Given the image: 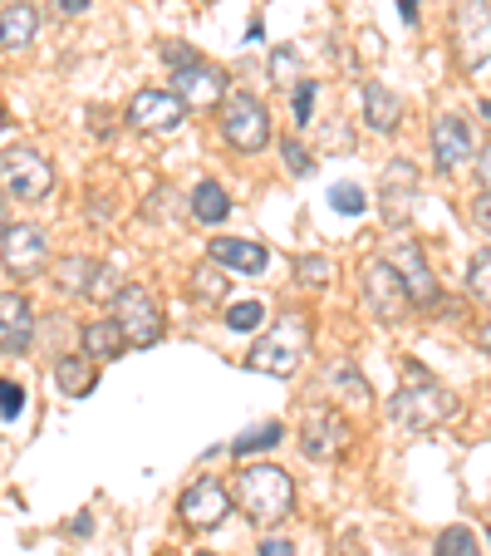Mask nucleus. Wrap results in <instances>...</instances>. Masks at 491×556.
I'll return each mask as SVG.
<instances>
[{
	"mask_svg": "<svg viewBox=\"0 0 491 556\" xmlns=\"http://www.w3.org/2000/svg\"><path fill=\"white\" fill-rule=\"evenodd\" d=\"M438 556H477V546H471V532L467 527H452V532L438 536Z\"/></svg>",
	"mask_w": 491,
	"mask_h": 556,
	"instance_id": "c85d7f7f",
	"label": "nucleus"
},
{
	"mask_svg": "<svg viewBox=\"0 0 491 556\" xmlns=\"http://www.w3.org/2000/svg\"><path fill=\"white\" fill-rule=\"evenodd\" d=\"M295 124H310V114H314V85L310 79H300V85H295Z\"/></svg>",
	"mask_w": 491,
	"mask_h": 556,
	"instance_id": "72a5a7b5",
	"label": "nucleus"
},
{
	"mask_svg": "<svg viewBox=\"0 0 491 556\" xmlns=\"http://www.w3.org/2000/svg\"><path fill=\"white\" fill-rule=\"evenodd\" d=\"M21 409H25V389L15 384V379H0V414H5V419H15Z\"/></svg>",
	"mask_w": 491,
	"mask_h": 556,
	"instance_id": "2f4dec72",
	"label": "nucleus"
},
{
	"mask_svg": "<svg viewBox=\"0 0 491 556\" xmlns=\"http://www.w3.org/2000/svg\"><path fill=\"white\" fill-rule=\"evenodd\" d=\"M94 276H99V262H89V256H64V262L54 266V286H60L64 295H89Z\"/></svg>",
	"mask_w": 491,
	"mask_h": 556,
	"instance_id": "5701e85b",
	"label": "nucleus"
},
{
	"mask_svg": "<svg viewBox=\"0 0 491 556\" xmlns=\"http://www.w3.org/2000/svg\"><path fill=\"white\" fill-rule=\"evenodd\" d=\"M481 350H491V326H487V330H481Z\"/></svg>",
	"mask_w": 491,
	"mask_h": 556,
	"instance_id": "79ce46f5",
	"label": "nucleus"
},
{
	"mask_svg": "<svg viewBox=\"0 0 491 556\" xmlns=\"http://www.w3.org/2000/svg\"><path fill=\"white\" fill-rule=\"evenodd\" d=\"M54 188V168L50 157L35 153V148H11V153L0 157V192L15 202H40L50 198Z\"/></svg>",
	"mask_w": 491,
	"mask_h": 556,
	"instance_id": "423d86ee",
	"label": "nucleus"
},
{
	"mask_svg": "<svg viewBox=\"0 0 491 556\" xmlns=\"http://www.w3.org/2000/svg\"><path fill=\"white\" fill-rule=\"evenodd\" d=\"M457 60L467 74H481L491 64V0L457 5Z\"/></svg>",
	"mask_w": 491,
	"mask_h": 556,
	"instance_id": "0eeeda50",
	"label": "nucleus"
},
{
	"mask_svg": "<svg viewBox=\"0 0 491 556\" xmlns=\"http://www.w3.org/2000/svg\"><path fill=\"white\" fill-rule=\"evenodd\" d=\"M221 138H227L236 153H261L271 143V109L256 94H231L221 104Z\"/></svg>",
	"mask_w": 491,
	"mask_h": 556,
	"instance_id": "39448f33",
	"label": "nucleus"
},
{
	"mask_svg": "<svg viewBox=\"0 0 491 556\" xmlns=\"http://www.w3.org/2000/svg\"><path fill=\"white\" fill-rule=\"evenodd\" d=\"M345 439H349V429H345L339 414L314 409L310 419H305V429H300V453L305 458H314V463H330L339 448H345Z\"/></svg>",
	"mask_w": 491,
	"mask_h": 556,
	"instance_id": "2eb2a0df",
	"label": "nucleus"
},
{
	"mask_svg": "<svg viewBox=\"0 0 491 556\" xmlns=\"http://www.w3.org/2000/svg\"><path fill=\"white\" fill-rule=\"evenodd\" d=\"M364 118L374 134H393L398 118H403V104H398V94L388 85H378V79H369L364 85Z\"/></svg>",
	"mask_w": 491,
	"mask_h": 556,
	"instance_id": "aec40b11",
	"label": "nucleus"
},
{
	"mask_svg": "<svg viewBox=\"0 0 491 556\" xmlns=\"http://www.w3.org/2000/svg\"><path fill=\"white\" fill-rule=\"evenodd\" d=\"M256 556H295V546L285 542V536H271V542H261V552Z\"/></svg>",
	"mask_w": 491,
	"mask_h": 556,
	"instance_id": "4c0bfd02",
	"label": "nucleus"
},
{
	"mask_svg": "<svg viewBox=\"0 0 491 556\" xmlns=\"http://www.w3.org/2000/svg\"><path fill=\"white\" fill-rule=\"evenodd\" d=\"M202 556H211V552H202Z\"/></svg>",
	"mask_w": 491,
	"mask_h": 556,
	"instance_id": "49530a36",
	"label": "nucleus"
},
{
	"mask_svg": "<svg viewBox=\"0 0 491 556\" xmlns=\"http://www.w3.org/2000/svg\"><path fill=\"white\" fill-rule=\"evenodd\" d=\"M231 503L251 522H281L295 507V483L271 463H251V468L236 472V488H231Z\"/></svg>",
	"mask_w": 491,
	"mask_h": 556,
	"instance_id": "f257e3e1",
	"label": "nucleus"
},
{
	"mask_svg": "<svg viewBox=\"0 0 491 556\" xmlns=\"http://www.w3.org/2000/svg\"><path fill=\"white\" fill-rule=\"evenodd\" d=\"M35 30H40L35 5H21V0H15L11 11L0 15V45H5V50H25V45L35 40Z\"/></svg>",
	"mask_w": 491,
	"mask_h": 556,
	"instance_id": "4be33fe9",
	"label": "nucleus"
},
{
	"mask_svg": "<svg viewBox=\"0 0 491 556\" xmlns=\"http://www.w3.org/2000/svg\"><path fill=\"white\" fill-rule=\"evenodd\" d=\"M477 178H481V188L491 192V143L481 148V163H477Z\"/></svg>",
	"mask_w": 491,
	"mask_h": 556,
	"instance_id": "58836bf2",
	"label": "nucleus"
},
{
	"mask_svg": "<svg viewBox=\"0 0 491 556\" xmlns=\"http://www.w3.org/2000/svg\"><path fill=\"white\" fill-rule=\"evenodd\" d=\"M192 281H197L192 291H197V301H202V305H217L221 295H227V271H221V266L211 262V256H207V266H197V271H192Z\"/></svg>",
	"mask_w": 491,
	"mask_h": 556,
	"instance_id": "a878e982",
	"label": "nucleus"
},
{
	"mask_svg": "<svg viewBox=\"0 0 491 556\" xmlns=\"http://www.w3.org/2000/svg\"><path fill=\"white\" fill-rule=\"evenodd\" d=\"M413 198H418V173H413V163L408 157H393L384 168V182H378V202H384V222H408V212H413Z\"/></svg>",
	"mask_w": 491,
	"mask_h": 556,
	"instance_id": "ddd939ff",
	"label": "nucleus"
},
{
	"mask_svg": "<svg viewBox=\"0 0 491 556\" xmlns=\"http://www.w3.org/2000/svg\"><path fill=\"white\" fill-rule=\"evenodd\" d=\"M172 85H178L172 94H178L188 109H211L221 94H227V74H221L217 64H192V70H178Z\"/></svg>",
	"mask_w": 491,
	"mask_h": 556,
	"instance_id": "f3484780",
	"label": "nucleus"
},
{
	"mask_svg": "<svg viewBox=\"0 0 491 556\" xmlns=\"http://www.w3.org/2000/svg\"><path fill=\"white\" fill-rule=\"evenodd\" d=\"M128 350L124 330H118V320L108 315V320H94V326H85V355L94 359V365H104V359H118Z\"/></svg>",
	"mask_w": 491,
	"mask_h": 556,
	"instance_id": "412c9836",
	"label": "nucleus"
},
{
	"mask_svg": "<svg viewBox=\"0 0 491 556\" xmlns=\"http://www.w3.org/2000/svg\"><path fill=\"white\" fill-rule=\"evenodd\" d=\"M54 384L64 400H89L99 384V365L89 355H60L54 359Z\"/></svg>",
	"mask_w": 491,
	"mask_h": 556,
	"instance_id": "6ab92c4d",
	"label": "nucleus"
},
{
	"mask_svg": "<svg viewBox=\"0 0 491 556\" xmlns=\"http://www.w3.org/2000/svg\"><path fill=\"white\" fill-rule=\"evenodd\" d=\"M384 262L398 271V281H403L408 301H413V305H438L442 286H438V276H432V266H428V256H423L418 242H398L393 252L384 256Z\"/></svg>",
	"mask_w": 491,
	"mask_h": 556,
	"instance_id": "1a4fd4ad",
	"label": "nucleus"
},
{
	"mask_svg": "<svg viewBox=\"0 0 491 556\" xmlns=\"http://www.w3.org/2000/svg\"><path fill=\"white\" fill-rule=\"evenodd\" d=\"M5 231H11V227H5V202H0V237H5Z\"/></svg>",
	"mask_w": 491,
	"mask_h": 556,
	"instance_id": "a19ab883",
	"label": "nucleus"
},
{
	"mask_svg": "<svg viewBox=\"0 0 491 556\" xmlns=\"http://www.w3.org/2000/svg\"><path fill=\"white\" fill-rule=\"evenodd\" d=\"M310 359V320L305 315H285L275 330H266L246 355V369H261L271 379H295V369Z\"/></svg>",
	"mask_w": 491,
	"mask_h": 556,
	"instance_id": "7ed1b4c3",
	"label": "nucleus"
},
{
	"mask_svg": "<svg viewBox=\"0 0 491 556\" xmlns=\"http://www.w3.org/2000/svg\"><path fill=\"white\" fill-rule=\"evenodd\" d=\"M467 286L481 305H491V247L477 252V262H471V271H467Z\"/></svg>",
	"mask_w": 491,
	"mask_h": 556,
	"instance_id": "bb28decb",
	"label": "nucleus"
},
{
	"mask_svg": "<svg viewBox=\"0 0 491 556\" xmlns=\"http://www.w3.org/2000/svg\"><path fill=\"white\" fill-rule=\"evenodd\" d=\"M163 556H172V552H163Z\"/></svg>",
	"mask_w": 491,
	"mask_h": 556,
	"instance_id": "de8ad7c7",
	"label": "nucleus"
},
{
	"mask_svg": "<svg viewBox=\"0 0 491 556\" xmlns=\"http://www.w3.org/2000/svg\"><path fill=\"white\" fill-rule=\"evenodd\" d=\"M21 5H30V0H21Z\"/></svg>",
	"mask_w": 491,
	"mask_h": 556,
	"instance_id": "c03bdc74",
	"label": "nucleus"
},
{
	"mask_svg": "<svg viewBox=\"0 0 491 556\" xmlns=\"http://www.w3.org/2000/svg\"><path fill=\"white\" fill-rule=\"evenodd\" d=\"M471 222H477L481 231H491V192H481V198L471 202Z\"/></svg>",
	"mask_w": 491,
	"mask_h": 556,
	"instance_id": "e433bc0d",
	"label": "nucleus"
},
{
	"mask_svg": "<svg viewBox=\"0 0 491 556\" xmlns=\"http://www.w3.org/2000/svg\"><path fill=\"white\" fill-rule=\"evenodd\" d=\"M114 320H118V330H124V340L128 345H138V350H147V345H157L163 340V305H157V295L147 291V286H118V295H114Z\"/></svg>",
	"mask_w": 491,
	"mask_h": 556,
	"instance_id": "20e7f679",
	"label": "nucleus"
},
{
	"mask_svg": "<svg viewBox=\"0 0 491 556\" xmlns=\"http://www.w3.org/2000/svg\"><path fill=\"white\" fill-rule=\"evenodd\" d=\"M178 513H182V522L197 527V532H207V527H221V522H227V513H231L227 483H221V478H197V483L182 493Z\"/></svg>",
	"mask_w": 491,
	"mask_h": 556,
	"instance_id": "9b49d317",
	"label": "nucleus"
},
{
	"mask_svg": "<svg viewBox=\"0 0 491 556\" xmlns=\"http://www.w3.org/2000/svg\"><path fill=\"white\" fill-rule=\"evenodd\" d=\"M0 262H5V271L11 276H21V281L40 276L44 266H50V242H44V231L30 227V222L11 227L5 237H0Z\"/></svg>",
	"mask_w": 491,
	"mask_h": 556,
	"instance_id": "6e6552de",
	"label": "nucleus"
},
{
	"mask_svg": "<svg viewBox=\"0 0 491 556\" xmlns=\"http://www.w3.org/2000/svg\"><path fill=\"white\" fill-rule=\"evenodd\" d=\"M227 212H231V198H227V188L221 182H197V192H192V217L197 222H207V227H217V222H227Z\"/></svg>",
	"mask_w": 491,
	"mask_h": 556,
	"instance_id": "b1692460",
	"label": "nucleus"
},
{
	"mask_svg": "<svg viewBox=\"0 0 491 556\" xmlns=\"http://www.w3.org/2000/svg\"><path fill=\"white\" fill-rule=\"evenodd\" d=\"M64 5V15H85L89 11V0H60Z\"/></svg>",
	"mask_w": 491,
	"mask_h": 556,
	"instance_id": "ea45409f",
	"label": "nucleus"
},
{
	"mask_svg": "<svg viewBox=\"0 0 491 556\" xmlns=\"http://www.w3.org/2000/svg\"><path fill=\"white\" fill-rule=\"evenodd\" d=\"M182 118H188V104L172 89H143L128 104V124L143 134H172V128H182Z\"/></svg>",
	"mask_w": 491,
	"mask_h": 556,
	"instance_id": "9d476101",
	"label": "nucleus"
},
{
	"mask_svg": "<svg viewBox=\"0 0 491 556\" xmlns=\"http://www.w3.org/2000/svg\"><path fill=\"white\" fill-rule=\"evenodd\" d=\"M388 409H393V419L403 424V429L428 433V429H438V424H448V414L457 409V400H452V394L428 375V369L413 365V369H408V379H403V389L388 400Z\"/></svg>",
	"mask_w": 491,
	"mask_h": 556,
	"instance_id": "f03ea898",
	"label": "nucleus"
},
{
	"mask_svg": "<svg viewBox=\"0 0 491 556\" xmlns=\"http://www.w3.org/2000/svg\"><path fill=\"white\" fill-rule=\"evenodd\" d=\"M432 157L442 173H457L471 157V128L457 114H438L432 118Z\"/></svg>",
	"mask_w": 491,
	"mask_h": 556,
	"instance_id": "dca6fc26",
	"label": "nucleus"
},
{
	"mask_svg": "<svg viewBox=\"0 0 491 556\" xmlns=\"http://www.w3.org/2000/svg\"><path fill=\"white\" fill-rule=\"evenodd\" d=\"M285 168H290V173H295V178H310V173H314L310 153H305V148H300V143H295V138H290V143H285Z\"/></svg>",
	"mask_w": 491,
	"mask_h": 556,
	"instance_id": "f704fd0d",
	"label": "nucleus"
},
{
	"mask_svg": "<svg viewBox=\"0 0 491 556\" xmlns=\"http://www.w3.org/2000/svg\"><path fill=\"white\" fill-rule=\"evenodd\" d=\"M207 256L217 266H231V271H246V276H256V271H266V247L261 242H251V237H217V242L207 247Z\"/></svg>",
	"mask_w": 491,
	"mask_h": 556,
	"instance_id": "a211bd4d",
	"label": "nucleus"
},
{
	"mask_svg": "<svg viewBox=\"0 0 491 556\" xmlns=\"http://www.w3.org/2000/svg\"><path fill=\"white\" fill-rule=\"evenodd\" d=\"M35 340V305L21 291H0V355H21Z\"/></svg>",
	"mask_w": 491,
	"mask_h": 556,
	"instance_id": "4468645a",
	"label": "nucleus"
},
{
	"mask_svg": "<svg viewBox=\"0 0 491 556\" xmlns=\"http://www.w3.org/2000/svg\"><path fill=\"white\" fill-rule=\"evenodd\" d=\"M364 301H369V311L378 315V320H403L408 315V291H403V281H398V271L388 262H369L364 266Z\"/></svg>",
	"mask_w": 491,
	"mask_h": 556,
	"instance_id": "f8f14e48",
	"label": "nucleus"
},
{
	"mask_svg": "<svg viewBox=\"0 0 491 556\" xmlns=\"http://www.w3.org/2000/svg\"><path fill=\"white\" fill-rule=\"evenodd\" d=\"M300 276H305V286H324L330 281V262L324 256H300Z\"/></svg>",
	"mask_w": 491,
	"mask_h": 556,
	"instance_id": "c9c22d12",
	"label": "nucleus"
},
{
	"mask_svg": "<svg viewBox=\"0 0 491 556\" xmlns=\"http://www.w3.org/2000/svg\"><path fill=\"white\" fill-rule=\"evenodd\" d=\"M0 128H5V118H0Z\"/></svg>",
	"mask_w": 491,
	"mask_h": 556,
	"instance_id": "a18cd8bd",
	"label": "nucleus"
},
{
	"mask_svg": "<svg viewBox=\"0 0 491 556\" xmlns=\"http://www.w3.org/2000/svg\"><path fill=\"white\" fill-rule=\"evenodd\" d=\"M295 70H300L295 50H290V45H281V50L271 54V79H275V85H295Z\"/></svg>",
	"mask_w": 491,
	"mask_h": 556,
	"instance_id": "c756f323",
	"label": "nucleus"
},
{
	"mask_svg": "<svg viewBox=\"0 0 491 556\" xmlns=\"http://www.w3.org/2000/svg\"><path fill=\"white\" fill-rule=\"evenodd\" d=\"M281 424L275 419H266V424H256V429H246L241 433L236 443H231V453H236V458H251V453H266V448H275V443H281Z\"/></svg>",
	"mask_w": 491,
	"mask_h": 556,
	"instance_id": "393cba45",
	"label": "nucleus"
},
{
	"mask_svg": "<svg viewBox=\"0 0 491 556\" xmlns=\"http://www.w3.org/2000/svg\"><path fill=\"white\" fill-rule=\"evenodd\" d=\"M330 202H335L345 217H359V212H364V188H354V182H339V188L330 192Z\"/></svg>",
	"mask_w": 491,
	"mask_h": 556,
	"instance_id": "7c9ffc66",
	"label": "nucleus"
},
{
	"mask_svg": "<svg viewBox=\"0 0 491 556\" xmlns=\"http://www.w3.org/2000/svg\"><path fill=\"white\" fill-rule=\"evenodd\" d=\"M481 118H491V99H481Z\"/></svg>",
	"mask_w": 491,
	"mask_h": 556,
	"instance_id": "37998d69",
	"label": "nucleus"
},
{
	"mask_svg": "<svg viewBox=\"0 0 491 556\" xmlns=\"http://www.w3.org/2000/svg\"><path fill=\"white\" fill-rule=\"evenodd\" d=\"M163 60L172 64V70H192V64H202V54L192 50V45H182V40H172V45H163Z\"/></svg>",
	"mask_w": 491,
	"mask_h": 556,
	"instance_id": "473e14b6",
	"label": "nucleus"
},
{
	"mask_svg": "<svg viewBox=\"0 0 491 556\" xmlns=\"http://www.w3.org/2000/svg\"><path fill=\"white\" fill-rule=\"evenodd\" d=\"M261 320H266V305L261 301H236L227 311V326L231 330H261Z\"/></svg>",
	"mask_w": 491,
	"mask_h": 556,
	"instance_id": "cd10ccee",
	"label": "nucleus"
}]
</instances>
